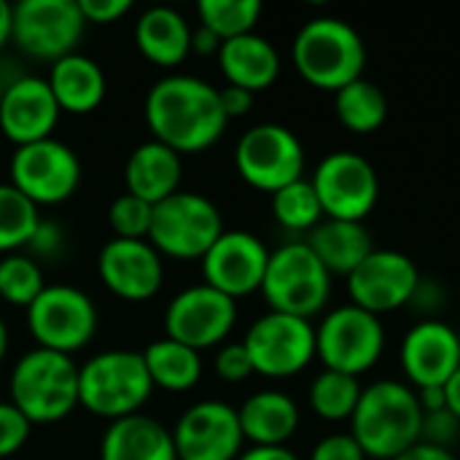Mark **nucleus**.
<instances>
[{
	"label": "nucleus",
	"instance_id": "15",
	"mask_svg": "<svg viewBox=\"0 0 460 460\" xmlns=\"http://www.w3.org/2000/svg\"><path fill=\"white\" fill-rule=\"evenodd\" d=\"M420 272L407 253L391 248H375L350 275L348 294L350 305L383 315L410 305L420 288Z\"/></svg>",
	"mask_w": 460,
	"mask_h": 460
},
{
	"label": "nucleus",
	"instance_id": "13",
	"mask_svg": "<svg viewBox=\"0 0 460 460\" xmlns=\"http://www.w3.org/2000/svg\"><path fill=\"white\" fill-rule=\"evenodd\" d=\"M8 172V183L38 208L70 199L81 183V162L75 151L57 137L19 146L11 156Z\"/></svg>",
	"mask_w": 460,
	"mask_h": 460
},
{
	"label": "nucleus",
	"instance_id": "11",
	"mask_svg": "<svg viewBox=\"0 0 460 460\" xmlns=\"http://www.w3.org/2000/svg\"><path fill=\"white\" fill-rule=\"evenodd\" d=\"M86 19L78 0H22L13 5L11 40L32 59L51 65L75 51Z\"/></svg>",
	"mask_w": 460,
	"mask_h": 460
},
{
	"label": "nucleus",
	"instance_id": "47",
	"mask_svg": "<svg viewBox=\"0 0 460 460\" xmlns=\"http://www.w3.org/2000/svg\"><path fill=\"white\" fill-rule=\"evenodd\" d=\"M445 399H447V410L460 420V369L445 383Z\"/></svg>",
	"mask_w": 460,
	"mask_h": 460
},
{
	"label": "nucleus",
	"instance_id": "33",
	"mask_svg": "<svg viewBox=\"0 0 460 460\" xmlns=\"http://www.w3.org/2000/svg\"><path fill=\"white\" fill-rule=\"evenodd\" d=\"M272 216L288 232H313L323 221V208L313 183L299 178L272 194Z\"/></svg>",
	"mask_w": 460,
	"mask_h": 460
},
{
	"label": "nucleus",
	"instance_id": "27",
	"mask_svg": "<svg viewBox=\"0 0 460 460\" xmlns=\"http://www.w3.org/2000/svg\"><path fill=\"white\" fill-rule=\"evenodd\" d=\"M49 86L51 94L59 105V111L65 113H92L94 108H100V102L105 100L108 84H105V73L102 67L92 59L84 57L78 51L57 59L49 70Z\"/></svg>",
	"mask_w": 460,
	"mask_h": 460
},
{
	"label": "nucleus",
	"instance_id": "23",
	"mask_svg": "<svg viewBox=\"0 0 460 460\" xmlns=\"http://www.w3.org/2000/svg\"><path fill=\"white\" fill-rule=\"evenodd\" d=\"M218 65L229 86H240L253 94L270 89L280 75V54L259 32L224 40L218 49Z\"/></svg>",
	"mask_w": 460,
	"mask_h": 460
},
{
	"label": "nucleus",
	"instance_id": "39",
	"mask_svg": "<svg viewBox=\"0 0 460 460\" xmlns=\"http://www.w3.org/2000/svg\"><path fill=\"white\" fill-rule=\"evenodd\" d=\"M460 420L450 410H439V412H423V431H420V442L434 445V447H450V442H456L458 437Z\"/></svg>",
	"mask_w": 460,
	"mask_h": 460
},
{
	"label": "nucleus",
	"instance_id": "3",
	"mask_svg": "<svg viewBox=\"0 0 460 460\" xmlns=\"http://www.w3.org/2000/svg\"><path fill=\"white\" fill-rule=\"evenodd\" d=\"M296 73L315 89L340 92L364 78L367 46L353 24L337 16H315L294 38L291 46Z\"/></svg>",
	"mask_w": 460,
	"mask_h": 460
},
{
	"label": "nucleus",
	"instance_id": "4",
	"mask_svg": "<svg viewBox=\"0 0 460 460\" xmlns=\"http://www.w3.org/2000/svg\"><path fill=\"white\" fill-rule=\"evenodd\" d=\"M11 404L35 426L57 423L78 407V367L70 356L35 348L11 369Z\"/></svg>",
	"mask_w": 460,
	"mask_h": 460
},
{
	"label": "nucleus",
	"instance_id": "16",
	"mask_svg": "<svg viewBox=\"0 0 460 460\" xmlns=\"http://www.w3.org/2000/svg\"><path fill=\"white\" fill-rule=\"evenodd\" d=\"M234 323H237V302L210 288L208 283L183 288L167 305L164 313L167 337L197 353L221 345L234 329Z\"/></svg>",
	"mask_w": 460,
	"mask_h": 460
},
{
	"label": "nucleus",
	"instance_id": "36",
	"mask_svg": "<svg viewBox=\"0 0 460 460\" xmlns=\"http://www.w3.org/2000/svg\"><path fill=\"white\" fill-rule=\"evenodd\" d=\"M154 218V205L135 194H121L108 208V224L121 240H148Z\"/></svg>",
	"mask_w": 460,
	"mask_h": 460
},
{
	"label": "nucleus",
	"instance_id": "29",
	"mask_svg": "<svg viewBox=\"0 0 460 460\" xmlns=\"http://www.w3.org/2000/svg\"><path fill=\"white\" fill-rule=\"evenodd\" d=\"M143 361L148 369V377L154 383V388L170 391V394H186L191 391L199 377H202V358L197 350L162 337L156 342H151L143 350Z\"/></svg>",
	"mask_w": 460,
	"mask_h": 460
},
{
	"label": "nucleus",
	"instance_id": "50",
	"mask_svg": "<svg viewBox=\"0 0 460 460\" xmlns=\"http://www.w3.org/2000/svg\"><path fill=\"white\" fill-rule=\"evenodd\" d=\"M5 84H8V81H5V78H3V73H0V100H3V92H5Z\"/></svg>",
	"mask_w": 460,
	"mask_h": 460
},
{
	"label": "nucleus",
	"instance_id": "43",
	"mask_svg": "<svg viewBox=\"0 0 460 460\" xmlns=\"http://www.w3.org/2000/svg\"><path fill=\"white\" fill-rule=\"evenodd\" d=\"M218 97H221V108H224L226 119L245 116L253 105V92L240 89V86H229V84L224 89H218Z\"/></svg>",
	"mask_w": 460,
	"mask_h": 460
},
{
	"label": "nucleus",
	"instance_id": "20",
	"mask_svg": "<svg viewBox=\"0 0 460 460\" xmlns=\"http://www.w3.org/2000/svg\"><path fill=\"white\" fill-rule=\"evenodd\" d=\"M59 113L62 111L46 78L22 75L5 84L0 100V129L16 148L51 137Z\"/></svg>",
	"mask_w": 460,
	"mask_h": 460
},
{
	"label": "nucleus",
	"instance_id": "26",
	"mask_svg": "<svg viewBox=\"0 0 460 460\" xmlns=\"http://www.w3.org/2000/svg\"><path fill=\"white\" fill-rule=\"evenodd\" d=\"M135 43L148 62L175 67L191 54V24L170 5H151L135 24Z\"/></svg>",
	"mask_w": 460,
	"mask_h": 460
},
{
	"label": "nucleus",
	"instance_id": "38",
	"mask_svg": "<svg viewBox=\"0 0 460 460\" xmlns=\"http://www.w3.org/2000/svg\"><path fill=\"white\" fill-rule=\"evenodd\" d=\"M216 375L226 383H243L253 375V364L243 342H229L216 353Z\"/></svg>",
	"mask_w": 460,
	"mask_h": 460
},
{
	"label": "nucleus",
	"instance_id": "6",
	"mask_svg": "<svg viewBox=\"0 0 460 460\" xmlns=\"http://www.w3.org/2000/svg\"><path fill=\"white\" fill-rule=\"evenodd\" d=\"M261 294L272 313L310 321L332 296V275L307 243H288L270 253Z\"/></svg>",
	"mask_w": 460,
	"mask_h": 460
},
{
	"label": "nucleus",
	"instance_id": "44",
	"mask_svg": "<svg viewBox=\"0 0 460 460\" xmlns=\"http://www.w3.org/2000/svg\"><path fill=\"white\" fill-rule=\"evenodd\" d=\"M218 49H221V38L213 35L208 27L199 24L197 30H191V51H194V54L208 57V54H218Z\"/></svg>",
	"mask_w": 460,
	"mask_h": 460
},
{
	"label": "nucleus",
	"instance_id": "40",
	"mask_svg": "<svg viewBox=\"0 0 460 460\" xmlns=\"http://www.w3.org/2000/svg\"><path fill=\"white\" fill-rule=\"evenodd\" d=\"M310 460H367V456L353 434H332L313 447Z\"/></svg>",
	"mask_w": 460,
	"mask_h": 460
},
{
	"label": "nucleus",
	"instance_id": "37",
	"mask_svg": "<svg viewBox=\"0 0 460 460\" xmlns=\"http://www.w3.org/2000/svg\"><path fill=\"white\" fill-rule=\"evenodd\" d=\"M30 429L32 423L11 402H0V458L19 453L30 439Z\"/></svg>",
	"mask_w": 460,
	"mask_h": 460
},
{
	"label": "nucleus",
	"instance_id": "48",
	"mask_svg": "<svg viewBox=\"0 0 460 460\" xmlns=\"http://www.w3.org/2000/svg\"><path fill=\"white\" fill-rule=\"evenodd\" d=\"M11 22H13V5L0 0V49L11 40Z\"/></svg>",
	"mask_w": 460,
	"mask_h": 460
},
{
	"label": "nucleus",
	"instance_id": "9",
	"mask_svg": "<svg viewBox=\"0 0 460 460\" xmlns=\"http://www.w3.org/2000/svg\"><path fill=\"white\" fill-rule=\"evenodd\" d=\"M27 326L38 348L70 356L92 342L97 307L92 296L75 286H46L27 307Z\"/></svg>",
	"mask_w": 460,
	"mask_h": 460
},
{
	"label": "nucleus",
	"instance_id": "5",
	"mask_svg": "<svg viewBox=\"0 0 460 460\" xmlns=\"http://www.w3.org/2000/svg\"><path fill=\"white\" fill-rule=\"evenodd\" d=\"M151 391L154 383L143 353L105 350L78 367V404L111 423L137 415L151 399Z\"/></svg>",
	"mask_w": 460,
	"mask_h": 460
},
{
	"label": "nucleus",
	"instance_id": "24",
	"mask_svg": "<svg viewBox=\"0 0 460 460\" xmlns=\"http://www.w3.org/2000/svg\"><path fill=\"white\" fill-rule=\"evenodd\" d=\"M100 460H178L172 431L137 412L113 420L100 442Z\"/></svg>",
	"mask_w": 460,
	"mask_h": 460
},
{
	"label": "nucleus",
	"instance_id": "7",
	"mask_svg": "<svg viewBox=\"0 0 460 460\" xmlns=\"http://www.w3.org/2000/svg\"><path fill=\"white\" fill-rule=\"evenodd\" d=\"M221 234V210L205 194L175 191L164 202L154 205L148 243L159 251V256H170L178 261L202 259Z\"/></svg>",
	"mask_w": 460,
	"mask_h": 460
},
{
	"label": "nucleus",
	"instance_id": "2",
	"mask_svg": "<svg viewBox=\"0 0 460 460\" xmlns=\"http://www.w3.org/2000/svg\"><path fill=\"white\" fill-rule=\"evenodd\" d=\"M350 426V434L367 458H399L420 442L423 431V410L415 388L399 380L372 383L361 391Z\"/></svg>",
	"mask_w": 460,
	"mask_h": 460
},
{
	"label": "nucleus",
	"instance_id": "1",
	"mask_svg": "<svg viewBox=\"0 0 460 460\" xmlns=\"http://www.w3.org/2000/svg\"><path fill=\"white\" fill-rule=\"evenodd\" d=\"M146 124L154 140L175 154H202L221 140L229 119L213 84L197 75L172 73L148 89Z\"/></svg>",
	"mask_w": 460,
	"mask_h": 460
},
{
	"label": "nucleus",
	"instance_id": "17",
	"mask_svg": "<svg viewBox=\"0 0 460 460\" xmlns=\"http://www.w3.org/2000/svg\"><path fill=\"white\" fill-rule=\"evenodd\" d=\"M243 442L237 410L216 399L189 407L172 429L178 460H237Z\"/></svg>",
	"mask_w": 460,
	"mask_h": 460
},
{
	"label": "nucleus",
	"instance_id": "28",
	"mask_svg": "<svg viewBox=\"0 0 460 460\" xmlns=\"http://www.w3.org/2000/svg\"><path fill=\"white\" fill-rule=\"evenodd\" d=\"M307 245L329 270V275H350L372 251V234L358 221L323 218L307 237Z\"/></svg>",
	"mask_w": 460,
	"mask_h": 460
},
{
	"label": "nucleus",
	"instance_id": "34",
	"mask_svg": "<svg viewBox=\"0 0 460 460\" xmlns=\"http://www.w3.org/2000/svg\"><path fill=\"white\" fill-rule=\"evenodd\" d=\"M197 13H199V24L208 27L213 35H218L224 43V40L253 32L261 16V3L259 0H199Z\"/></svg>",
	"mask_w": 460,
	"mask_h": 460
},
{
	"label": "nucleus",
	"instance_id": "31",
	"mask_svg": "<svg viewBox=\"0 0 460 460\" xmlns=\"http://www.w3.org/2000/svg\"><path fill=\"white\" fill-rule=\"evenodd\" d=\"M361 391L364 388L358 377L323 369L310 385V407L323 420H350L358 407Z\"/></svg>",
	"mask_w": 460,
	"mask_h": 460
},
{
	"label": "nucleus",
	"instance_id": "25",
	"mask_svg": "<svg viewBox=\"0 0 460 460\" xmlns=\"http://www.w3.org/2000/svg\"><path fill=\"white\" fill-rule=\"evenodd\" d=\"M243 437L253 447H286L299 429V407L283 391H259L237 410Z\"/></svg>",
	"mask_w": 460,
	"mask_h": 460
},
{
	"label": "nucleus",
	"instance_id": "12",
	"mask_svg": "<svg viewBox=\"0 0 460 460\" xmlns=\"http://www.w3.org/2000/svg\"><path fill=\"white\" fill-rule=\"evenodd\" d=\"M234 164L245 183L275 194L302 178L305 148L288 127L267 121L251 127L240 137L234 148Z\"/></svg>",
	"mask_w": 460,
	"mask_h": 460
},
{
	"label": "nucleus",
	"instance_id": "46",
	"mask_svg": "<svg viewBox=\"0 0 460 460\" xmlns=\"http://www.w3.org/2000/svg\"><path fill=\"white\" fill-rule=\"evenodd\" d=\"M237 460H299L288 447H251Z\"/></svg>",
	"mask_w": 460,
	"mask_h": 460
},
{
	"label": "nucleus",
	"instance_id": "41",
	"mask_svg": "<svg viewBox=\"0 0 460 460\" xmlns=\"http://www.w3.org/2000/svg\"><path fill=\"white\" fill-rule=\"evenodd\" d=\"M78 8L86 24H111V22H119L132 8V3L129 0H78Z\"/></svg>",
	"mask_w": 460,
	"mask_h": 460
},
{
	"label": "nucleus",
	"instance_id": "45",
	"mask_svg": "<svg viewBox=\"0 0 460 460\" xmlns=\"http://www.w3.org/2000/svg\"><path fill=\"white\" fill-rule=\"evenodd\" d=\"M394 460H458L450 450L445 447H434V445H426V442H418L415 447H410L407 453H402L399 458Z\"/></svg>",
	"mask_w": 460,
	"mask_h": 460
},
{
	"label": "nucleus",
	"instance_id": "35",
	"mask_svg": "<svg viewBox=\"0 0 460 460\" xmlns=\"http://www.w3.org/2000/svg\"><path fill=\"white\" fill-rule=\"evenodd\" d=\"M46 288L38 259L27 253H8L0 259V299L13 307H30Z\"/></svg>",
	"mask_w": 460,
	"mask_h": 460
},
{
	"label": "nucleus",
	"instance_id": "18",
	"mask_svg": "<svg viewBox=\"0 0 460 460\" xmlns=\"http://www.w3.org/2000/svg\"><path fill=\"white\" fill-rule=\"evenodd\" d=\"M199 261L205 283L237 302L240 296L261 291L270 251L245 229H224V234Z\"/></svg>",
	"mask_w": 460,
	"mask_h": 460
},
{
	"label": "nucleus",
	"instance_id": "19",
	"mask_svg": "<svg viewBox=\"0 0 460 460\" xmlns=\"http://www.w3.org/2000/svg\"><path fill=\"white\" fill-rule=\"evenodd\" d=\"M97 275L102 286L127 302H146L156 296L164 280L159 251L148 240L113 237L100 248Z\"/></svg>",
	"mask_w": 460,
	"mask_h": 460
},
{
	"label": "nucleus",
	"instance_id": "14",
	"mask_svg": "<svg viewBox=\"0 0 460 460\" xmlns=\"http://www.w3.org/2000/svg\"><path fill=\"white\" fill-rule=\"evenodd\" d=\"M243 345L251 356L253 375L283 380L299 375L315 358V329L305 318L270 310L251 323Z\"/></svg>",
	"mask_w": 460,
	"mask_h": 460
},
{
	"label": "nucleus",
	"instance_id": "22",
	"mask_svg": "<svg viewBox=\"0 0 460 460\" xmlns=\"http://www.w3.org/2000/svg\"><path fill=\"white\" fill-rule=\"evenodd\" d=\"M181 172H183L181 154H175L172 148L151 137L140 143L124 164L127 194H135L146 199L148 205H159L175 191H181L178 189Z\"/></svg>",
	"mask_w": 460,
	"mask_h": 460
},
{
	"label": "nucleus",
	"instance_id": "8",
	"mask_svg": "<svg viewBox=\"0 0 460 460\" xmlns=\"http://www.w3.org/2000/svg\"><path fill=\"white\" fill-rule=\"evenodd\" d=\"M383 350L385 329L380 318L356 305L332 310L315 329V356L332 372L358 377L380 361Z\"/></svg>",
	"mask_w": 460,
	"mask_h": 460
},
{
	"label": "nucleus",
	"instance_id": "49",
	"mask_svg": "<svg viewBox=\"0 0 460 460\" xmlns=\"http://www.w3.org/2000/svg\"><path fill=\"white\" fill-rule=\"evenodd\" d=\"M8 353V329H5V321L0 318V364Z\"/></svg>",
	"mask_w": 460,
	"mask_h": 460
},
{
	"label": "nucleus",
	"instance_id": "42",
	"mask_svg": "<svg viewBox=\"0 0 460 460\" xmlns=\"http://www.w3.org/2000/svg\"><path fill=\"white\" fill-rule=\"evenodd\" d=\"M27 248H30L35 256H43V259L59 253V248H62V229H59L57 224L40 218V224H38V229H35V234H32V240H30Z\"/></svg>",
	"mask_w": 460,
	"mask_h": 460
},
{
	"label": "nucleus",
	"instance_id": "10",
	"mask_svg": "<svg viewBox=\"0 0 460 460\" xmlns=\"http://www.w3.org/2000/svg\"><path fill=\"white\" fill-rule=\"evenodd\" d=\"M310 183L326 218L364 224L380 199L377 170L356 151H334L323 156Z\"/></svg>",
	"mask_w": 460,
	"mask_h": 460
},
{
	"label": "nucleus",
	"instance_id": "30",
	"mask_svg": "<svg viewBox=\"0 0 460 460\" xmlns=\"http://www.w3.org/2000/svg\"><path fill=\"white\" fill-rule=\"evenodd\" d=\"M334 113L348 132L372 135L388 119V100L377 84L358 78L334 92Z\"/></svg>",
	"mask_w": 460,
	"mask_h": 460
},
{
	"label": "nucleus",
	"instance_id": "32",
	"mask_svg": "<svg viewBox=\"0 0 460 460\" xmlns=\"http://www.w3.org/2000/svg\"><path fill=\"white\" fill-rule=\"evenodd\" d=\"M38 205H32L16 186L0 183V253H16L30 245L40 216Z\"/></svg>",
	"mask_w": 460,
	"mask_h": 460
},
{
	"label": "nucleus",
	"instance_id": "21",
	"mask_svg": "<svg viewBox=\"0 0 460 460\" xmlns=\"http://www.w3.org/2000/svg\"><path fill=\"white\" fill-rule=\"evenodd\" d=\"M402 367L415 391L445 385L460 369L458 332L442 321H420L402 342Z\"/></svg>",
	"mask_w": 460,
	"mask_h": 460
}]
</instances>
